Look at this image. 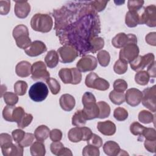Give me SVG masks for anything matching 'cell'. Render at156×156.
Returning a JSON list of instances; mask_svg holds the SVG:
<instances>
[{"instance_id":"ac0fdd59","label":"cell","mask_w":156,"mask_h":156,"mask_svg":"<svg viewBox=\"0 0 156 156\" xmlns=\"http://www.w3.org/2000/svg\"><path fill=\"white\" fill-rule=\"evenodd\" d=\"M59 104L62 109L66 112L71 111L76 105L74 98L69 94H62L59 99Z\"/></svg>"},{"instance_id":"e575fe53","label":"cell","mask_w":156,"mask_h":156,"mask_svg":"<svg viewBox=\"0 0 156 156\" xmlns=\"http://www.w3.org/2000/svg\"><path fill=\"white\" fill-rule=\"evenodd\" d=\"M28 88V85L24 80H18L14 84L13 89L15 93L18 96H23L26 94Z\"/></svg>"},{"instance_id":"ee69618b","label":"cell","mask_w":156,"mask_h":156,"mask_svg":"<svg viewBox=\"0 0 156 156\" xmlns=\"http://www.w3.org/2000/svg\"><path fill=\"white\" fill-rule=\"evenodd\" d=\"M127 82L121 79H118L115 80L113 83V88L114 90L118 92H124L127 88Z\"/></svg>"},{"instance_id":"74e56055","label":"cell","mask_w":156,"mask_h":156,"mask_svg":"<svg viewBox=\"0 0 156 156\" xmlns=\"http://www.w3.org/2000/svg\"><path fill=\"white\" fill-rule=\"evenodd\" d=\"M3 98L5 103L9 105H15L18 101V95L13 92H5L3 94Z\"/></svg>"},{"instance_id":"d590c367","label":"cell","mask_w":156,"mask_h":156,"mask_svg":"<svg viewBox=\"0 0 156 156\" xmlns=\"http://www.w3.org/2000/svg\"><path fill=\"white\" fill-rule=\"evenodd\" d=\"M127 68L128 63L120 59L116 61L113 66V70L118 74H124L127 71Z\"/></svg>"},{"instance_id":"03108f58","label":"cell","mask_w":156,"mask_h":156,"mask_svg":"<svg viewBox=\"0 0 156 156\" xmlns=\"http://www.w3.org/2000/svg\"><path fill=\"white\" fill-rule=\"evenodd\" d=\"M58 156H72L73 155V153L71 152V151L67 148V147H63L58 154L57 155Z\"/></svg>"},{"instance_id":"7402d4cb","label":"cell","mask_w":156,"mask_h":156,"mask_svg":"<svg viewBox=\"0 0 156 156\" xmlns=\"http://www.w3.org/2000/svg\"><path fill=\"white\" fill-rule=\"evenodd\" d=\"M44 62L48 68H55L59 62V55L57 52L55 50L49 51L44 57Z\"/></svg>"},{"instance_id":"f6af8a7d","label":"cell","mask_w":156,"mask_h":156,"mask_svg":"<svg viewBox=\"0 0 156 156\" xmlns=\"http://www.w3.org/2000/svg\"><path fill=\"white\" fill-rule=\"evenodd\" d=\"M144 2L142 0H129L127 2V7L130 11L137 12L142 7Z\"/></svg>"},{"instance_id":"db71d44e","label":"cell","mask_w":156,"mask_h":156,"mask_svg":"<svg viewBox=\"0 0 156 156\" xmlns=\"http://www.w3.org/2000/svg\"><path fill=\"white\" fill-rule=\"evenodd\" d=\"M25 133H26L22 129H18L13 130L12 131V136L13 140L15 141V143H20L23 139L25 135Z\"/></svg>"},{"instance_id":"816d5d0a","label":"cell","mask_w":156,"mask_h":156,"mask_svg":"<svg viewBox=\"0 0 156 156\" xmlns=\"http://www.w3.org/2000/svg\"><path fill=\"white\" fill-rule=\"evenodd\" d=\"M34 135L32 133H26L25 135L22 140V141L20 143V144L23 147H26L30 146L34 140Z\"/></svg>"},{"instance_id":"60d3db41","label":"cell","mask_w":156,"mask_h":156,"mask_svg":"<svg viewBox=\"0 0 156 156\" xmlns=\"http://www.w3.org/2000/svg\"><path fill=\"white\" fill-rule=\"evenodd\" d=\"M145 127L142 126L138 122H133L130 126V131L132 134L140 137Z\"/></svg>"},{"instance_id":"603a6c76","label":"cell","mask_w":156,"mask_h":156,"mask_svg":"<svg viewBox=\"0 0 156 156\" xmlns=\"http://www.w3.org/2000/svg\"><path fill=\"white\" fill-rule=\"evenodd\" d=\"M50 130L45 125L39 126L34 131V136L37 141H44L49 136Z\"/></svg>"},{"instance_id":"7bdbcfd3","label":"cell","mask_w":156,"mask_h":156,"mask_svg":"<svg viewBox=\"0 0 156 156\" xmlns=\"http://www.w3.org/2000/svg\"><path fill=\"white\" fill-rule=\"evenodd\" d=\"M23 34H29L27 27L24 24H18L15 26L12 32V35L14 39Z\"/></svg>"},{"instance_id":"9f6ffc18","label":"cell","mask_w":156,"mask_h":156,"mask_svg":"<svg viewBox=\"0 0 156 156\" xmlns=\"http://www.w3.org/2000/svg\"><path fill=\"white\" fill-rule=\"evenodd\" d=\"M49 137L52 141H60L62 138V132L60 129H54L50 131Z\"/></svg>"},{"instance_id":"f1b7e54d","label":"cell","mask_w":156,"mask_h":156,"mask_svg":"<svg viewBox=\"0 0 156 156\" xmlns=\"http://www.w3.org/2000/svg\"><path fill=\"white\" fill-rule=\"evenodd\" d=\"M87 120L82 113V110H77L75 112L72 117V124L76 127H83L85 125Z\"/></svg>"},{"instance_id":"3957f363","label":"cell","mask_w":156,"mask_h":156,"mask_svg":"<svg viewBox=\"0 0 156 156\" xmlns=\"http://www.w3.org/2000/svg\"><path fill=\"white\" fill-rule=\"evenodd\" d=\"M85 85L87 87L100 91H105L110 87L109 82L101 77H99L95 73H89L85 78Z\"/></svg>"},{"instance_id":"7a4b0ae2","label":"cell","mask_w":156,"mask_h":156,"mask_svg":"<svg viewBox=\"0 0 156 156\" xmlns=\"http://www.w3.org/2000/svg\"><path fill=\"white\" fill-rule=\"evenodd\" d=\"M49 93L46 85L42 82H37L34 83L29 88V96L34 101L41 102L46 99Z\"/></svg>"},{"instance_id":"9a60e30c","label":"cell","mask_w":156,"mask_h":156,"mask_svg":"<svg viewBox=\"0 0 156 156\" xmlns=\"http://www.w3.org/2000/svg\"><path fill=\"white\" fill-rule=\"evenodd\" d=\"M47 51V47L44 43L40 40L32 42L29 48L24 50L25 53L30 57H36L41 55Z\"/></svg>"},{"instance_id":"c3c4849f","label":"cell","mask_w":156,"mask_h":156,"mask_svg":"<svg viewBox=\"0 0 156 156\" xmlns=\"http://www.w3.org/2000/svg\"><path fill=\"white\" fill-rule=\"evenodd\" d=\"M25 113V111L22 107H15L12 115L13 122H16V123L19 122Z\"/></svg>"},{"instance_id":"f5cc1de1","label":"cell","mask_w":156,"mask_h":156,"mask_svg":"<svg viewBox=\"0 0 156 156\" xmlns=\"http://www.w3.org/2000/svg\"><path fill=\"white\" fill-rule=\"evenodd\" d=\"M107 2L108 1H93L91 2V5L94 10H96L98 12H100L104 10Z\"/></svg>"},{"instance_id":"83f0119b","label":"cell","mask_w":156,"mask_h":156,"mask_svg":"<svg viewBox=\"0 0 156 156\" xmlns=\"http://www.w3.org/2000/svg\"><path fill=\"white\" fill-rule=\"evenodd\" d=\"M58 76L61 80L65 84L72 83L73 81V72L71 68H62L58 71Z\"/></svg>"},{"instance_id":"7c38bea8","label":"cell","mask_w":156,"mask_h":156,"mask_svg":"<svg viewBox=\"0 0 156 156\" xmlns=\"http://www.w3.org/2000/svg\"><path fill=\"white\" fill-rule=\"evenodd\" d=\"M142 97L143 93L140 90L132 88L127 90L125 94V101L129 105L136 107L141 103Z\"/></svg>"},{"instance_id":"ffe728a7","label":"cell","mask_w":156,"mask_h":156,"mask_svg":"<svg viewBox=\"0 0 156 156\" xmlns=\"http://www.w3.org/2000/svg\"><path fill=\"white\" fill-rule=\"evenodd\" d=\"M82 110L87 121L97 118L99 116V110L96 102L84 106Z\"/></svg>"},{"instance_id":"6da1fadb","label":"cell","mask_w":156,"mask_h":156,"mask_svg":"<svg viewBox=\"0 0 156 156\" xmlns=\"http://www.w3.org/2000/svg\"><path fill=\"white\" fill-rule=\"evenodd\" d=\"M30 26L35 31L47 33L52 28L53 20L48 14L36 13L31 18Z\"/></svg>"},{"instance_id":"5bb4252c","label":"cell","mask_w":156,"mask_h":156,"mask_svg":"<svg viewBox=\"0 0 156 156\" xmlns=\"http://www.w3.org/2000/svg\"><path fill=\"white\" fill-rule=\"evenodd\" d=\"M2 153L4 156H23V147L20 143H10L1 146Z\"/></svg>"},{"instance_id":"11a10c76","label":"cell","mask_w":156,"mask_h":156,"mask_svg":"<svg viewBox=\"0 0 156 156\" xmlns=\"http://www.w3.org/2000/svg\"><path fill=\"white\" fill-rule=\"evenodd\" d=\"M10 9V1L7 0L0 1V14L6 15L9 13Z\"/></svg>"},{"instance_id":"4fadbf2b","label":"cell","mask_w":156,"mask_h":156,"mask_svg":"<svg viewBox=\"0 0 156 156\" xmlns=\"http://www.w3.org/2000/svg\"><path fill=\"white\" fill-rule=\"evenodd\" d=\"M104 153L108 156L116 155H129L124 150L121 149L119 144L114 141H108L103 146Z\"/></svg>"},{"instance_id":"f35d334b","label":"cell","mask_w":156,"mask_h":156,"mask_svg":"<svg viewBox=\"0 0 156 156\" xmlns=\"http://www.w3.org/2000/svg\"><path fill=\"white\" fill-rule=\"evenodd\" d=\"M128 112L125 108L119 107L115 109L113 116L118 121H123L128 118Z\"/></svg>"},{"instance_id":"d4e9b609","label":"cell","mask_w":156,"mask_h":156,"mask_svg":"<svg viewBox=\"0 0 156 156\" xmlns=\"http://www.w3.org/2000/svg\"><path fill=\"white\" fill-rule=\"evenodd\" d=\"M89 49L92 53L102 49L104 46V40L101 37H92L89 39Z\"/></svg>"},{"instance_id":"52a82bcc","label":"cell","mask_w":156,"mask_h":156,"mask_svg":"<svg viewBox=\"0 0 156 156\" xmlns=\"http://www.w3.org/2000/svg\"><path fill=\"white\" fill-rule=\"evenodd\" d=\"M146 24L149 27L156 26V7L149 5L144 8L143 13L140 15V24Z\"/></svg>"},{"instance_id":"f546056e","label":"cell","mask_w":156,"mask_h":156,"mask_svg":"<svg viewBox=\"0 0 156 156\" xmlns=\"http://www.w3.org/2000/svg\"><path fill=\"white\" fill-rule=\"evenodd\" d=\"M109 99L114 104L121 105L125 101V94L124 92L112 90L109 93Z\"/></svg>"},{"instance_id":"91938a15","label":"cell","mask_w":156,"mask_h":156,"mask_svg":"<svg viewBox=\"0 0 156 156\" xmlns=\"http://www.w3.org/2000/svg\"><path fill=\"white\" fill-rule=\"evenodd\" d=\"M144 146L145 149L151 153L155 152V146H156V140H145L144 142Z\"/></svg>"},{"instance_id":"1f68e13d","label":"cell","mask_w":156,"mask_h":156,"mask_svg":"<svg viewBox=\"0 0 156 156\" xmlns=\"http://www.w3.org/2000/svg\"><path fill=\"white\" fill-rule=\"evenodd\" d=\"M97 105L99 107V114L98 118L104 119L108 117L110 113V107L105 101H99L97 102Z\"/></svg>"},{"instance_id":"e0dca14e","label":"cell","mask_w":156,"mask_h":156,"mask_svg":"<svg viewBox=\"0 0 156 156\" xmlns=\"http://www.w3.org/2000/svg\"><path fill=\"white\" fill-rule=\"evenodd\" d=\"M97 129L100 133L105 136H112L116 130V125L110 120L98 122Z\"/></svg>"},{"instance_id":"ba28073f","label":"cell","mask_w":156,"mask_h":156,"mask_svg":"<svg viewBox=\"0 0 156 156\" xmlns=\"http://www.w3.org/2000/svg\"><path fill=\"white\" fill-rule=\"evenodd\" d=\"M50 76L46 65L42 61H37L32 65L31 78L34 80L46 81Z\"/></svg>"},{"instance_id":"6125c7cd","label":"cell","mask_w":156,"mask_h":156,"mask_svg":"<svg viewBox=\"0 0 156 156\" xmlns=\"http://www.w3.org/2000/svg\"><path fill=\"white\" fill-rule=\"evenodd\" d=\"M155 39H156V33L155 32H150L147 35H146L145 37L146 42L148 44L152 45L154 46H155L156 45Z\"/></svg>"},{"instance_id":"8992f818","label":"cell","mask_w":156,"mask_h":156,"mask_svg":"<svg viewBox=\"0 0 156 156\" xmlns=\"http://www.w3.org/2000/svg\"><path fill=\"white\" fill-rule=\"evenodd\" d=\"M154 61L155 56L154 54L148 53L144 55H138L129 63L132 69L138 72L149 66Z\"/></svg>"},{"instance_id":"d6986e66","label":"cell","mask_w":156,"mask_h":156,"mask_svg":"<svg viewBox=\"0 0 156 156\" xmlns=\"http://www.w3.org/2000/svg\"><path fill=\"white\" fill-rule=\"evenodd\" d=\"M15 73L20 77H28L32 73V65L27 61H21L15 66Z\"/></svg>"},{"instance_id":"30bf717a","label":"cell","mask_w":156,"mask_h":156,"mask_svg":"<svg viewBox=\"0 0 156 156\" xmlns=\"http://www.w3.org/2000/svg\"><path fill=\"white\" fill-rule=\"evenodd\" d=\"M140 49L136 44L131 43L121 49L119 54L120 60L130 63L139 55Z\"/></svg>"},{"instance_id":"ab89813d","label":"cell","mask_w":156,"mask_h":156,"mask_svg":"<svg viewBox=\"0 0 156 156\" xmlns=\"http://www.w3.org/2000/svg\"><path fill=\"white\" fill-rule=\"evenodd\" d=\"M82 155L83 156H99L100 152L98 147L88 144L83 149Z\"/></svg>"},{"instance_id":"f907efd6","label":"cell","mask_w":156,"mask_h":156,"mask_svg":"<svg viewBox=\"0 0 156 156\" xmlns=\"http://www.w3.org/2000/svg\"><path fill=\"white\" fill-rule=\"evenodd\" d=\"M87 142L88 144L94 146L96 147H98V148L101 147L102 146L103 143L102 138L99 135L95 133H93L91 138L88 141H87Z\"/></svg>"},{"instance_id":"7dc6e473","label":"cell","mask_w":156,"mask_h":156,"mask_svg":"<svg viewBox=\"0 0 156 156\" xmlns=\"http://www.w3.org/2000/svg\"><path fill=\"white\" fill-rule=\"evenodd\" d=\"M82 102L84 107L86 105H88L96 103V100L95 96L93 93L89 91H87L83 94V96L82 98Z\"/></svg>"},{"instance_id":"94428289","label":"cell","mask_w":156,"mask_h":156,"mask_svg":"<svg viewBox=\"0 0 156 156\" xmlns=\"http://www.w3.org/2000/svg\"><path fill=\"white\" fill-rule=\"evenodd\" d=\"M9 133H2L0 134V146H3L12 143L13 138Z\"/></svg>"},{"instance_id":"9c48e42d","label":"cell","mask_w":156,"mask_h":156,"mask_svg":"<svg viewBox=\"0 0 156 156\" xmlns=\"http://www.w3.org/2000/svg\"><path fill=\"white\" fill-rule=\"evenodd\" d=\"M131 43L137 44V38L133 34H126L120 32L116 34L112 40V45L116 48H122Z\"/></svg>"},{"instance_id":"680465c9","label":"cell","mask_w":156,"mask_h":156,"mask_svg":"<svg viewBox=\"0 0 156 156\" xmlns=\"http://www.w3.org/2000/svg\"><path fill=\"white\" fill-rule=\"evenodd\" d=\"M73 72V85L79 84L82 80V74L77 68H71Z\"/></svg>"},{"instance_id":"2e32d148","label":"cell","mask_w":156,"mask_h":156,"mask_svg":"<svg viewBox=\"0 0 156 156\" xmlns=\"http://www.w3.org/2000/svg\"><path fill=\"white\" fill-rule=\"evenodd\" d=\"M14 12L21 19L26 18L30 12V5L27 1H15Z\"/></svg>"},{"instance_id":"8fae6325","label":"cell","mask_w":156,"mask_h":156,"mask_svg":"<svg viewBox=\"0 0 156 156\" xmlns=\"http://www.w3.org/2000/svg\"><path fill=\"white\" fill-rule=\"evenodd\" d=\"M98 65V61L95 57L91 55L83 56L76 64L77 68L80 72H87L94 70Z\"/></svg>"},{"instance_id":"e7e4bbea","label":"cell","mask_w":156,"mask_h":156,"mask_svg":"<svg viewBox=\"0 0 156 156\" xmlns=\"http://www.w3.org/2000/svg\"><path fill=\"white\" fill-rule=\"evenodd\" d=\"M147 72L150 77L153 78L155 77V61L147 66Z\"/></svg>"},{"instance_id":"be15d7a7","label":"cell","mask_w":156,"mask_h":156,"mask_svg":"<svg viewBox=\"0 0 156 156\" xmlns=\"http://www.w3.org/2000/svg\"><path fill=\"white\" fill-rule=\"evenodd\" d=\"M82 130V141H88L91 136L93 132L91 130L87 127H81Z\"/></svg>"},{"instance_id":"d6a6232c","label":"cell","mask_w":156,"mask_h":156,"mask_svg":"<svg viewBox=\"0 0 156 156\" xmlns=\"http://www.w3.org/2000/svg\"><path fill=\"white\" fill-rule=\"evenodd\" d=\"M97 58L101 66L106 67L109 65L110 61V55L109 52L107 51L102 50L97 54Z\"/></svg>"},{"instance_id":"cb8c5ba5","label":"cell","mask_w":156,"mask_h":156,"mask_svg":"<svg viewBox=\"0 0 156 156\" xmlns=\"http://www.w3.org/2000/svg\"><path fill=\"white\" fill-rule=\"evenodd\" d=\"M30 152L32 156H44L46 154L44 144L42 141H35L30 146Z\"/></svg>"},{"instance_id":"836d02e7","label":"cell","mask_w":156,"mask_h":156,"mask_svg":"<svg viewBox=\"0 0 156 156\" xmlns=\"http://www.w3.org/2000/svg\"><path fill=\"white\" fill-rule=\"evenodd\" d=\"M138 120L143 124H149L154 121V115L149 111L143 110L138 114Z\"/></svg>"},{"instance_id":"8d00e7d4","label":"cell","mask_w":156,"mask_h":156,"mask_svg":"<svg viewBox=\"0 0 156 156\" xmlns=\"http://www.w3.org/2000/svg\"><path fill=\"white\" fill-rule=\"evenodd\" d=\"M46 82L52 94L55 95L60 92L61 88L60 85L57 80H56L55 78L49 77Z\"/></svg>"},{"instance_id":"681fc988","label":"cell","mask_w":156,"mask_h":156,"mask_svg":"<svg viewBox=\"0 0 156 156\" xmlns=\"http://www.w3.org/2000/svg\"><path fill=\"white\" fill-rule=\"evenodd\" d=\"M33 116L30 113H25L23 117L21 118L20 121L17 123V126L19 128L24 129L27 127L32 121Z\"/></svg>"},{"instance_id":"484cf974","label":"cell","mask_w":156,"mask_h":156,"mask_svg":"<svg viewBox=\"0 0 156 156\" xmlns=\"http://www.w3.org/2000/svg\"><path fill=\"white\" fill-rule=\"evenodd\" d=\"M68 137L70 141L78 143L82 140V130L81 127H76L71 129L68 133Z\"/></svg>"},{"instance_id":"4316f807","label":"cell","mask_w":156,"mask_h":156,"mask_svg":"<svg viewBox=\"0 0 156 156\" xmlns=\"http://www.w3.org/2000/svg\"><path fill=\"white\" fill-rule=\"evenodd\" d=\"M17 46L21 49H26L30 46L32 43L29 37V34H23L15 39Z\"/></svg>"},{"instance_id":"4dcf8cb0","label":"cell","mask_w":156,"mask_h":156,"mask_svg":"<svg viewBox=\"0 0 156 156\" xmlns=\"http://www.w3.org/2000/svg\"><path fill=\"white\" fill-rule=\"evenodd\" d=\"M150 80V76L146 71H140L135 75V82L140 85H146Z\"/></svg>"},{"instance_id":"44dd1931","label":"cell","mask_w":156,"mask_h":156,"mask_svg":"<svg viewBox=\"0 0 156 156\" xmlns=\"http://www.w3.org/2000/svg\"><path fill=\"white\" fill-rule=\"evenodd\" d=\"M125 23L129 27H135L140 24V15L137 12L129 10L125 16Z\"/></svg>"},{"instance_id":"b9f144b4","label":"cell","mask_w":156,"mask_h":156,"mask_svg":"<svg viewBox=\"0 0 156 156\" xmlns=\"http://www.w3.org/2000/svg\"><path fill=\"white\" fill-rule=\"evenodd\" d=\"M144 138L145 140H156V131L154 128L145 127L141 136L140 138H141V141L143 140V138Z\"/></svg>"},{"instance_id":"bcb514c9","label":"cell","mask_w":156,"mask_h":156,"mask_svg":"<svg viewBox=\"0 0 156 156\" xmlns=\"http://www.w3.org/2000/svg\"><path fill=\"white\" fill-rule=\"evenodd\" d=\"M15 107L14 105H7L2 110V116L5 121L9 122H13L12 115Z\"/></svg>"},{"instance_id":"5b68a950","label":"cell","mask_w":156,"mask_h":156,"mask_svg":"<svg viewBox=\"0 0 156 156\" xmlns=\"http://www.w3.org/2000/svg\"><path fill=\"white\" fill-rule=\"evenodd\" d=\"M155 85L145 88L143 91L142 104L152 112L156 111V88Z\"/></svg>"},{"instance_id":"277c9868","label":"cell","mask_w":156,"mask_h":156,"mask_svg":"<svg viewBox=\"0 0 156 156\" xmlns=\"http://www.w3.org/2000/svg\"><path fill=\"white\" fill-rule=\"evenodd\" d=\"M60 62L63 63H69L75 60L78 57L77 49L71 44H65L57 49Z\"/></svg>"},{"instance_id":"6f0895ef","label":"cell","mask_w":156,"mask_h":156,"mask_svg":"<svg viewBox=\"0 0 156 156\" xmlns=\"http://www.w3.org/2000/svg\"><path fill=\"white\" fill-rule=\"evenodd\" d=\"M64 147V145L60 141H53L50 145V149L51 152L57 155L59 152Z\"/></svg>"}]
</instances>
